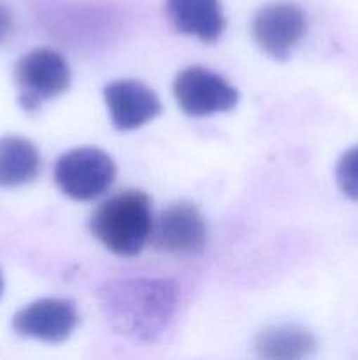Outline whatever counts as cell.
<instances>
[{
    "label": "cell",
    "mask_w": 358,
    "mask_h": 360,
    "mask_svg": "<svg viewBox=\"0 0 358 360\" xmlns=\"http://www.w3.org/2000/svg\"><path fill=\"white\" fill-rule=\"evenodd\" d=\"M175 288L160 280H126L102 290V308L118 333L135 340H154L167 329L175 311Z\"/></svg>",
    "instance_id": "obj_1"
},
{
    "label": "cell",
    "mask_w": 358,
    "mask_h": 360,
    "mask_svg": "<svg viewBox=\"0 0 358 360\" xmlns=\"http://www.w3.org/2000/svg\"><path fill=\"white\" fill-rule=\"evenodd\" d=\"M153 214L150 197L137 190L116 193L100 204L91 217V232L109 250L121 257L142 252L151 238Z\"/></svg>",
    "instance_id": "obj_2"
},
{
    "label": "cell",
    "mask_w": 358,
    "mask_h": 360,
    "mask_svg": "<svg viewBox=\"0 0 358 360\" xmlns=\"http://www.w3.org/2000/svg\"><path fill=\"white\" fill-rule=\"evenodd\" d=\"M18 101L25 111H37L42 102L58 97L70 86V67L60 53L37 48L14 67Z\"/></svg>",
    "instance_id": "obj_3"
},
{
    "label": "cell",
    "mask_w": 358,
    "mask_h": 360,
    "mask_svg": "<svg viewBox=\"0 0 358 360\" xmlns=\"http://www.w3.org/2000/svg\"><path fill=\"white\" fill-rule=\"evenodd\" d=\"M116 178L112 158L100 148L83 146L63 153L55 165V183L74 200L100 197Z\"/></svg>",
    "instance_id": "obj_4"
},
{
    "label": "cell",
    "mask_w": 358,
    "mask_h": 360,
    "mask_svg": "<svg viewBox=\"0 0 358 360\" xmlns=\"http://www.w3.org/2000/svg\"><path fill=\"white\" fill-rule=\"evenodd\" d=\"M172 91L179 108L197 118L230 111L239 101V91L225 77L204 67L183 69L175 76Z\"/></svg>",
    "instance_id": "obj_5"
},
{
    "label": "cell",
    "mask_w": 358,
    "mask_h": 360,
    "mask_svg": "<svg viewBox=\"0 0 358 360\" xmlns=\"http://www.w3.org/2000/svg\"><path fill=\"white\" fill-rule=\"evenodd\" d=\"M307 32L304 11L291 2H276L262 7L253 20V37L265 55L286 60Z\"/></svg>",
    "instance_id": "obj_6"
},
{
    "label": "cell",
    "mask_w": 358,
    "mask_h": 360,
    "mask_svg": "<svg viewBox=\"0 0 358 360\" xmlns=\"http://www.w3.org/2000/svg\"><path fill=\"white\" fill-rule=\"evenodd\" d=\"M151 245L171 255H193L202 252L207 241V225L195 204L175 202L153 220Z\"/></svg>",
    "instance_id": "obj_7"
},
{
    "label": "cell",
    "mask_w": 358,
    "mask_h": 360,
    "mask_svg": "<svg viewBox=\"0 0 358 360\" xmlns=\"http://www.w3.org/2000/svg\"><path fill=\"white\" fill-rule=\"evenodd\" d=\"M79 315L76 304L67 299H39L14 315L13 327L20 336L42 343H62L76 330Z\"/></svg>",
    "instance_id": "obj_8"
},
{
    "label": "cell",
    "mask_w": 358,
    "mask_h": 360,
    "mask_svg": "<svg viewBox=\"0 0 358 360\" xmlns=\"http://www.w3.org/2000/svg\"><path fill=\"white\" fill-rule=\"evenodd\" d=\"M104 98L112 125L118 130L139 129L153 122L161 111L157 94L139 81H114L105 86Z\"/></svg>",
    "instance_id": "obj_9"
},
{
    "label": "cell",
    "mask_w": 358,
    "mask_h": 360,
    "mask_svg": "<svg viewBox=\"0 0 358 360\" xmlns=\"http://www.w3.org/2000/svg\"><path fill=\"white\" fill-rule=\"evenodd\" d=\"M165 14L179 34L202 42H216L227 27L220 0H165Z\"/></svg>",
    "instance_id": "obj_10"
},
{
    "label": "cell",
    "mask_w": 358,
    "mask_h": 360,
    "mask_svg": "<svg viewBox=\"0 0 358 360\" xmlns=\"http://www.w3.org/2000/svg\"><path fill=\"white\" fill-rule=\"evenodd\" d=\"M41 155L32 141L18 136L0 137V186H23L37 178Z\"/></svg>",
    "instance_id": "obj_11"
},
{
    "label": "cell",
    "mask_w": 358,
    "mask_h": 360,
    "mask_svg": "<svg viewBox=\"0 0 358 360\" xmlns=\"http://www.w3.org/2000/svg\"><path fill=\"white\" fill-rule=\"evenodd\" d=\"M316 341L307 329L300 326H272L263 329L256 338L260 357L272 360H297L309 357Z\"/></svg>",
    "instance_id": "obj_12"
},
{
    "label": "cell",
    "mask_w": 358,
    "mask_h": 360,
    "mask_svg": "<svg viewBox=\"0 0 358 360\" xmlns=\"http://www.w3.org/2000/svg\"><path fill=\"white\" fill-rule=\"evenodd\" d=\"M337 186L351 200H358V146L350 148L340 157L336 169Z\"/></svg>",
    "instance_id": "obj_13"
},
{
    "label": "cell",
    "mask_w": 358,
    "mask_h": 360,
    "mask_svg": "<svg viewBox=\"0 0 358 360\" xmlns=\"http://www.w3.org/2000/svg\"><path fill=\"white\" fill-rule=\"evenodd\" d=\"M11 32H13V14L9 7L0 2V44L7 41Z\"/></svg>",
    "instance_id": "obj_14"
},
{
    "label": "cell",
    "mask_w": 358,
    "mask_h": 360,
    "mask_svg": "<svg viewBox=\"0 0 358 360\" xmlns=\"http://www.w3.org/2000/svg\"><path fill=\"white\" fill-rule=\"evenodd\" d=\"M2 292H4V278H2V273H0V297H2Z\"/></svg>",
    "instance_id": "obj_15"
}]
</instances>
